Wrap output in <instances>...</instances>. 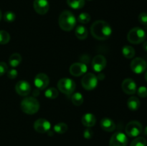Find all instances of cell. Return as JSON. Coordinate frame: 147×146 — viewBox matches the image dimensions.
<instances>
[{
	"label": "cell",
	"mask_w": 147,
	"mask_h": 146,
	"mask_svg": "<svg viewBox=\"0 0 147 146\" xmlns=\"http://www.w3.org/2000/svg\"><path fill=\"white\" fill-rule=\"evenodd\" d=\"M144 135H146L147 136V126L145 127L144 130Z\"/></svg>",
	"instance_id": "8d00e7d4"
},
{
	"label": "cell",
	"mask_w": 147,
	"mask_h": 146,
	"mask_svg": "<svg viewBox=\"0 0 147 146\" xmlns=\"http://www.w3.org/2000/svg\"><path fill=\"white\" fill-rule=\"evenodd\" d=\"M81 122L84 126L87 127H91L95 125L96 123V118L92 113H86L82 117Z\"/></svg>",
	"instance_id": "ac0fdd59"
},
{
	"label": "cell",
	"mask_w": 147,
	"mask_h": 146,
	"mask_svg": "<svg viewBox=\"0 0 147 146\" xmlns=\"http://www.w3.org/2000/svg\"><path fill=\"white\" fill-rule=\"evenodd\" d=\"M18 75V72H17V70L15 69H11V70H9L7 72V77L9 79H11V80H14Z\"/></svg>",
	"instance_id": "836d02e7"
},
{
	"label": "cell",
	"mask_w": 147,
	"mask_h": 146,
	"mask_svg": "<svg viewBox=\"0 0 147 146\" xmlns=\"http://www.w3.org/2000/svg\"><path fill=\"white\" fill-rule=\"evenodd\" d=\"M143 49L145 50V51L147 52V41L145 42L143 44Z\"/></svg>",
	"instance_id": "d590c367"
},
{
	"label": "cell",
	"mask_w": 147,
	"mask_h": 146,
	"mask_svg": "<svg viewBox=\"0 0 147 146\" xmlns=\"http://www.w3.org/2000/svg\"><path fill=\"white\" fill-rule=\"evenodd\" d=\"M8 70V66L4 62H0V77L4 75Z\"/></svg>",
	"instance_id": "d6a6232c"
},
{
	"label": "cell",
	"mask_w": 147,
	"mask_h": 146,
	"mask_svg": "<svg viewBox=\"0 0 147 146\" xmlns=\"http://www.w3.org/2000/svg\"><path fill=\"white\" fill-rule=\"evenodd\" d=\"M10 35L7 31L0 30V44H6L9 42Z\"/></svg>",
	"instance_id": "4316f807"
},
{
	"label": "cell",
	"mask_w": 147,
	"mask_h": 146,
	"mask_svg": "<svg viewBox=\"0 0 147 146\" xmlns=\"http://www.w3.org/2000/svg\"><path fill=\"white\" fill-rule=\"evenodd\" d=\"M139 21L142 24L147 26V14L145 12L141 13L139 15Z\"/></svg>",
	"instance_id": "1f68e13d"
},
{
	"label": "cell",
	"mask_w": 147,
	"mask_h": 146,
	"mask_svg": "<svg viewBox=\"0 0 147 146\" xmlns=\"http://www.w3.org/2000/svg\"><path fill=\"white\" fill-rule=\"evenodd\" d=\"M76 83L70 78H62L57 82L58 90L67 95L73 94L76 90Z\"/></svg>",
	"instance_id": "5b68a950"
},
{
	"label": "cell",
	"mask_w": 147,
	"mask_h": 146,
	"mask_svg": "<svg viewBox=\"0 0 147 146\" xmlns=\"http://www.w3.org/2000/svg\"><path fill=\"white\" fill-rule=\"evenodd\" d=\"M130 146H146V140L144 137H139L133 140Z\"/></svg>",
	"instance_id": "f1b7e54d"
},
{
	"label": "cell",
	"mask_w": 147,
	"mask_h": 146,
	"mask_svg": "<svg viewBox=\"0 0 147 146\" xmlns=\"http://www.w3.org/2000/svg\"><path fill=\"white\" fill-rule=\"evenodd\" d=\"M68 130V127L64 123H59L54 126V131L58 134H63Z\"/></svg>",
	"instance_id": "d4e9b609"
},
{
	"label": "cell",
	"mask_w": 147,
	"mask_h": 146,
	"mask_svg": "<svg viewBox=\"0 0 147 146\" xmlns=\"http://www.w3.org/2000/svg\"><path fill=\"white\" fill-rule=\"evenodd\" d=\"M90 15L88 13L83 12L81 14H79L78 17V20L81 24H87L90 21Z\"/></svg>",
	"instance_id": "83f0119b"
},
{
	"label": "cell",
	"mask_w": 147,
	"mask_h": 146,
	"mask_svg": "<svg viewBox=\"0 0 147 146\" xmlns=\"http://www.w3.org/2000/svg\"><path fill=\"white\" fill-rule=\"evenodd\" d=\"M87 1H92V0H87Z\"/></svg>",
	"instance_id": "ab89813d"
},
{
	"label": "cell",
	"mask_w": 147,
	"mask_h": 146,
	"mask_svg": "<svg viewBox=\"0 0 147 146\" xmlns=\"http://www.w3.org/2000/svg\"><path fill=\"white\" fill-rule=\"evenodd\" d=\"M106 64H107V61H106V59L105 58L104 56L98 54V55L95 56L94 58L93 59L92 67L95 72H100L106 67Z\"/></svg>",
	"instance_id": "8fae6325"
},
{
	"label": "cell",
	"mask_w": 147,
	"mask_h": 146,
	"mask_svg": "<svg viewBox=\"0 0 147 146\" xmlns=\"http://www.w3.org/2000/svg\"><path fill=\"white\" fill-rule=\"evenodd\" d=\"M1 17H2V14H1V9H0V21H1Z\"/></svg>",
	"instance_id": "74e56055"
},
{
	"label": "cell",
	"mask_w": 147,
	"mask_h": 146,
	"mask_svg": "<svg viewBox=\"0 0 147 146\" xmlns=\"http://www.w3.org/2000/svg\"><path fill=\"white\" fill-rule=\"evenodd\" d=\"M93 135V131L89 128L86 129V130H85V131L83 132V137H84L86 139H88V140L92 138Z\"/></svg>",
	"instance_id": "e575fe53"
},
{
	"label": "cell",
	"mask_w": 147,
	"mask_h": 146,
	"mask_svg": "<svg viewBox=\"0 0 147 146\" xmlns=\"http://www.w3.org/2000/svg\"><path fill=\"white\" fill-rule=\"evenodd\" d=\"M136 91H137V94L139 97H143V98L147 97V87L142 86Z\"/></svg>",
	"instance_id": "4dcf8cb0"
},
{
	"label": "cell",
	"mask_w": 147,
	"mask_h": 146,
	"mask_svg": "<svg viewBox=\"0 0 147 146\" xmlns=\"http://www.w3.org/2000/svg\"><path fill=\"white\" fill-rule=\"evenodd\" d=\"M100 127L104 131L113 132L116 129V124L111 118L104 117L100 120Z\"/></svg>",
	"instance_id": "e0dca14e"
},
{
	"label": "cell",
	"mask_w": 147,
	"mask_h": 146,
	"mask_svg": "<svg viewBox=\"0 0 147 146\" xmlns=\"http://www.w3.org/2000/svg\"><path fill=\"white\" fill-rule=\"evenodd\" d=\"M40 102L34 97H27L22 100L20 104L21 110L25 114L34 115L40 110Z\"/></svg>",
	"instance_id": "3957f363"
},
{
	"label": "cell",
	"mask_w": 147,
	"mask_h": 146,
	"mask_svg": "<svg viewBox=\"0 0 147 146\" xmlns=\"http://www.w3.org/2000/svg\"><path fill=\"white\" fill-rule=\"evenodd\" d=\"M90 32L96 40H105L109 39L111 35L112 29L108 22L103 20H98L91 25Z\"/></svg>",
	"instance_id": "6da1fadb"
},
{
	"label": "cell",
	"mask_w": 147,
	"mask_h": 146,
	"mask_svg": "<svg viewBox=\"0 0 147 146\" xmlns=\"http://www.w3.org/2000/svg\"><path fill=\"white\" fill-rule=\"evenodd\" d=\"M126 133L128 136L135 137L139 136L143 130L142 125L138 121H131L126 126Z\"/></svg>",
	"instance_id": "52a82bcc"
},
{
	"label": "cell",
	"mask_w": 147,
	"mask_h": 146,
	"mask_svg": "<svg viewBox=\"0 0 147 146\" xmlns=\"http://www.w3.org/2000/svg\"><path fill=\"white\" fill-rule=\"evenodd\" d=\"M15 90L20 96H27L31 92V86L28 82L25 80H20L16 84Z\"/></svg>",
	"instance_id": "5bb4252c"
},
{
	"label": "cell",
	"mask_w": 147,
	"mask_h": 146,
	"mask_svg": "<svg viewBox=\"0 0 147 146\" xmlns=\"http://www.w3.org/2000/svg\"><path fill=\"white\" fill-rule=\"evenodd\" d=\"M85 0H67V4L70 8L80 9L85 6Z\"/></svg>",
	"instance_id": "7402d4cb"
},
{
	"label": "cell",
	"mask_w": 147,
	"mask_h": 146,
	"mask_svg": "<svg viewBox=\"0 0 147 146\" xmlns=\"http://www.w3.org/2000/svg\"><path fill=\"white\" fill-rule=\"evenodd\" d=\"M22 56L19 53H14L9 58V63L12 67H17L22 62Z\"/></svg>",
	"instance_id": "44dd1931"
},
{
	"label": "cell",
	"mask_w": 147,
	"mask_h": 146,
	"mask_svg": "<svg viewBox=\"0 0 147 146\" xmlns=\"http://www.w3.org/2000/svg\"><path fill=\"white\" fill-rule=\"evenodd\" d=\"M121 87L123 91L128 94H134L137 90L136 82L131 78L125 79L122 82Z\"/></svg>",
	"instance_id": "2e32d148"
},
{
	"label": "cell",
	"mask_w": 147,
	"mask_h": 146,
	"mask_svg": "<svg viewBox=\"0 0 147 146\" xmlns=\"http://www.w3.org/2000/svg\"><path fill=\"white\" fill-rule=\"evenodd\" d=\"M128 144V138L122 132H116L112 135L110 140V146H126Z\"/></svg>",
	"instance_id": "ba28073f"
},
{
	"label": "cell",
	"mask_w": 147,
	"mask_h": 146,
	"mask_svg": "<svg viewBox=\"0 0 147 146\" xmlns=\"http://www.w3.org/2000/svg\"><path fill=\"white\" fill-rule=\"evenodd\" d=\"M34 128L39 133H47L51 128V123L46 119L40 118L34 122Z\"/></svg>",
	"instance_id": "30bf717a"
},
{
	"label": "cell",
	"mask_w": 147,
	"mask_h": 146,
	"mask_svg": "<svg viewBox=\"0 0 147 146\" xmlns=\"http://www.w3.org/2000/svg\"><path fill=\"white\" fill-rule=\"evenodd\" d=\"M140 101H139V98L136 97H129V100L127 101V105L128 107L131 110H137L140 107Z\"/></svg>",
	"instance_id": "d6986e66"
},
{
	"label": "cell",
	"mask_w": 147,
	"mask_h": 146,
	"mask_svg": "<svg viewBox=\"0 0 147 146\" xmlns=\"http://www.w3.org/2000/svg\"><path fill=\"white\" fill-rule=\"evenodd\" d=\"M146 37V32L140 27H134L129 31L127 34V40L130 43L138 44L143 42Z\"/></svg>",
	"instance_id": "277c9868"
},
{
	"label": "cell",
	"mask_w": 147,
	"mask_h": 146,
	"mask_svg": "<svg viewBox=\"0 0 147 146\" xmlns=\"http://www.w3.org/2000/svg\"><path fill=\"white\" fill-rule=\"evenodd\" d=\"M88 70L87 65L83 62H75L70 67V72L75 77H79L85 73Z\"/></svg>",
	"instance_id": "4fadbf2b"
},
{
	"label": "cell",
	"mask_w": 147,
	"mask_h": 146,
	"mask_svg": "<svg viewBox=\"0 0 147 146\" xmlns=\"http://www.w3.org/2000/svg\"><path fill=\"white\" fill-rule=\"evenodd\" d=\"M122 53L124 57L127 59H131L135 56V50L131 46L126 45L122 49Z\"/></svg>",
	"instance_id": "603a6c76"
},
{
	"label": "cell",
	"mask_w": 147,
	"mask_h": 146,
	"mask_svg": "<svg viewBox=\"0 0 147 146\" xmlns=\"http://www.w3.org/2000/svg\"><path fill=\"white\" fill-rule=\"evenodd\" d=\"M76 24V19L74 14L70 11L65 10L59 17V25L63 30L71 31Z\"/></svg>",
	"instance_id": "7a4b0ae2"
},
{
	"label": "cell",
	"mask_w": 147,
	"mask_h": 146,
	"mask_svg": "<svg viewBox=\"0 0 147 146\" xmlns=\"http://www.w3.org/2000/svg\"><path fill=\"white\" fill-rule=\"evenodd\" d=\"M71 101L73 104H75L76 106H80L83 103L84 98H83L81 93L76 92L72 95Z\"/></svg>",
	"instance_id": "cb8c5ba5"
},
{
	"label": "cell",
	"mask_w": 147,
	"mask_h": 146,
	"mask_svg": "<svg viewBox=\"0 0 147 146\" xmlns=\"http://www.w3.org/2000/svg\"><path fill=\"white\" fill-rule=\"evenodd\" d=\"M50 83V79L48 76L45 73H39L35 76L34 80V84L38 90H44L48 86Z\"/></svg>",
	"instance_id": "7c38bea8"
},
{
	"label": "cell",
	"mask_w": 147,
	"mask_h": 146,
	"mask_svg": "<svg viewBox=\"0 0 147 146\" xmlns=\"http://www.w3.org/2000/svg\"><path fill=\"white\" fill-rule=\"evenodd\" d=\"M81 84L83 88L86 90H93L97 87L98 78L93 73H87L83 76L81 80Z\"/></svg>",
	"instance_id": "8992f818"
},
{
	"label": "cell",
	"mask_w": 147,
	"mask_h": 146,
	"mask_svg": "<svg viewBox=\"0 0 147 146\" xmlns=\"http://www.w3.org/2000/svg\"><path fill=\"white\" fill-rule=\"evenodd\" d=\"M145 80H146V81L147 82V72H146V74H145Z\"/></svg>",
	"instance_id": "f35d334b"
},
{
	"label": "cell",
	"mask_w": 147,
	"mask_h": 146,
	"mask_svg": "<svg viewBox=\"0 0 147 146\" xmlns=\"http://www.w3.org/2000/svg\"><path fill=\"white\" fill-rule=\"evenodd\" d=\"M58 94V91H57L55 88H54V87H50V88L47 89V90H45V96L47 98L51 99V100L57 98Z\"/></svg>",
	"instance_id": "484cf974"
},
{
	"label": "cell",
	"mask_w": 147,
	"mask_h": 146,
	"mask_svg": "<svg viewBox=\"0 0 147 146\" xmlns=\"http://www.w3.org/2000/svg\"><path fill=\"white\" fill-rule=\"evenodd\" d=\"M16 19V15L14 12L12 11H6L4 13V21H7V22H13V21L15 20Z\"/></svg>",
	"instance_id": "f546056e"
},
{
	"label": "cell",
	"mask_w": 147,
	"mask_h": 146,
	"mask_svg": "<svg viewBox=\"0 0 147 146\" xmlns=\"http://www.w3.org/2000/svg\"><path fill=\"white\" fill-rule=\"evenodd\" d=\"M131 69L136 74H139L144 72L146 70L147 64L144 59L141 57H136L131 61L130 64Z\"/></svg>",
	"instance_id": "9c48e42d"
},
{
	"label": "cell",
	"mask_w": 147,
	"mask_h": 146,
	"mask_svg": "<svg viewBox=\"0 0 147 146\" xmlns=\"http://www.w3.org/2000/svg\"><path fill=\"white\" fill-rule=\"evenodd\" d=\"M75 34H76V36L77 37L78 39L79 40H86L88 37V30L86 28L83 26H78L76 29V31H75Z\"/></svg>",
	"instance_id": "ffe728a7"
},
{
	"label": "cell",
	"mask_w": 147,
	"mask_h": 146,
	"mask_svg": "<svg viewBox=\"0 0 147 146\" xmlns=\"http://www.w3.org/2000/svg\"><path fill=\"white\" fill-rule=\"evenodd\" d=\"M33 7L37 14L44 15L48 11L50 5L47 0H34L33 2Z\"/></svg>",
	"instance_id": "9a60e30c"
}]
</instances>
